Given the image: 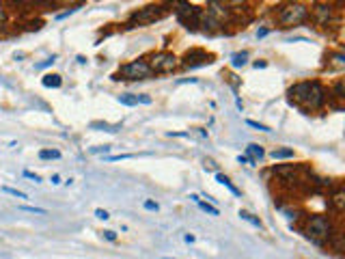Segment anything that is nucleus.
<instances>
[{"instance_id": "nucleus-1", "label": "nucleus", "mask_w": 345, "mask_h": 259, "mask_svg": "<svg viewBox=\"0 0 345 259\" xmlns=\"http://www.w3.org/2000/svg\"><path fill=\"white\" fill-rule=\"evenodd\" d=\"M289 104H294L296 108L304 110V113H313L326 106L328 91L320 80H302L296 82L287 89Z\"/></svg>"}, {"instance_id": "nucleus-2", "label": "nucleus", "mask_w": 345, "mask_h": 259, "mask_svg": "<svg viewBox=\"0 0 345 259\" xmlns=\"http://www.w3.org/2000/svg\"><path fill=\"white\" fill-rule=\"evenodd\" d=\"M311 17L309 6L302 2H287L278 6L276 13V22L283 26V28H294V26H302L307 24Z\"/></svg>"}, {"instance_id": "nucleus-3", "label": "nucleus", "mask_w": 345, "mask_h": 259, "mask_svg": "<svg viewBox=\"0 0 345 259\" xmlns=\"http://www.w3.org/2000/svg\"><path fill=\"white\" fill-rule=\"evenodd\" d=\"M302 233L311 240V242L324 244V242H328V240H330V236L335 233V229H333V223H330V218L322 216V214H315V216H309L307 218Z\"/></svg>"}, {"instance_id": "nucleus-4", "label": "nucleus", "mask_w": 345, "mask_h": 259, "mask_svg": "<svg viewBox=\"0 0 345 259\" xmlns=\"http://www.w3.org/2000/svg\"><path fill=\"white\" fill-rule=\"evenodd\" d=\"M168 4H147V6H142V9L138 11H134L132 15H129L127 19V28H136V26H149V24H153V22H160L162 17H166L168 15Z\"/></svg>"}, {"instance_id": "nucleus-5", "label": "nucleus", "mask_w": 345, "mask_h": 259, "mask_svg": "<svg viewBox=\"0 0 345 259\" xmlns=\"http://www.w3.org/2000/svg\"><path fill=\"white\" fill-rule=\"evenodd\" d=\"M151 76H153V71L149 67L147 58H136V61L121 65L119 71L113 76V80H147Z\"/></svg>"}, {"instance_id": "nucleus-6", "label": "nucleus", "mask_w": 345, "mask_h": 259, "mask_svg": "<svg viewBox=\"0 0 345 259\" xmlns=\"http://www.w3.org/2000/svg\"><path fill=\"white\" fill-rule=\"evenodd\" d=\"M149 67H151L153 74H173V71H177L181 67L179 58L173 54V52H155V54H151V58H149Z\"/></svg>"}, {"instance_id": "nucleus-7", "label": "nucleus", "mask_w": 345, "mask_h": 259, "mask_svg": "<svg viewBox=\"0 0 345 259\" xmlns=\"http://www.w3.org/2000/svg\"><path fill=\"white\" fill-rule=\"evenodd\" d=\"M168 6H177L175 9V15L181 24L186 26V28H194V26H199V17H201V11L197 4H190V2H171Z\"/></svg>"}, {"instance_id": "nucleus-8", "label": "nucleus", "mask_w": 345, "mask_h": 259, "mask_svg": "<svg viewBox=\"0 0 345 259\" xmlns=\"http://www.w3.org/2000/svg\"><path fill=\"white\" fill-rule=\"evenodd\" d=\"M309 13H311L309 19H313L317 26H330L337 19L339 9H335V4L330 2H317L313 6H309Z\"/></svg>"}, {"instance_id": "nucleus-9", "label": "nucleus", "mask_w": 345, "mask_h": 259, "mask_svg": "<svg viewBox=\"0 0 345 259\" xmlns=\"http://www.w3.org/2000/svg\"><path fill=\"white\" fill-rule=\"evenodd\" d=\"M181 67L184 69H194V67H203V65H212L214 63V54L205 50H199V48H192L186 52L184 58H179Z\"/></svg>"}, {"instance_id": "nucleus-10", "label": "nucleus", "mask_w": 345, "mask_h": 259, "mask_svg": "<svg viewBox=\"0 0 345 259\" xmlns=\"http://www.w3.org/2000/svg\"><path fill=\"white\" fill-rule=\"evenodd\" d=\"M328 69H337V71L345 69V54L343 52H333V54L328 56Z\"/></svg>"}, {"instance_id": "nucleus-11", "label": "nucleus", "mask_w": 345, "mask_h": 259, "mask_svg": "<svg viewBox=\"0 0 345 259\" xmlns=\"http://www.w3.org/2000/svg\"><path fill=\"white\" fill-rule=\"evenodd\" d=\"M41 84L45 89H61V84H63V78L58 76V74H45L41 78Z\"/></svg>"}, {"instance_id": "nucleus-12", "label": "nucleus", "mask_w": 345, "mask_h": 259, "mask_svg": "<svg viewBox=\"0 0 345 259\" xmlns=\"http://www.w3.org/2000/svg\"><path fill=\"white\" fill-rule=\"evenodd\" d=\"M294 149H289V147H276V149H272L270 151V158L272 160H285V158H294Z\"/></svg>"}, {"instance_id": "nucleus-13", "label": "nucleus", "mask_w": 345, "mask_h": 259, "mask_svg": "<svg viewBox=\"0 0 345 259\" xmlns=\"http://www.w3.org/2000/svg\"><path fill=\"white\" fill-rule=\"evenodd\" d=\"M190 199L194 201V203H197L201 210L203 212H207V214H212V216H220V212H218V207H214L212 203H205V201H201L199 199V194H190Z\"/></svg>"}, {"instance_id": "nucleus-14", "label": "nucleus", "mask_w": 345, "mask_h": 259, "mask_svg": "<svg viewBox=\"0 0 345 259\" xmlns=\"http://www.w3.org/2000/svg\"><path fill=\"white\" fill-rule=\"evenodd\" d=\"M345 82L343 80H337L335 82V87H333V100H337V102H339V104H337V106H339L341 108V102L345 100Z\"/></svg>"}, {"instance_id": "nucleus-15", "label": "nucleus", "mask_w": 345, "mask_h": 259, "mask_svg": "<svg viewBox=\"0 0 345 259\" xmlns=\"http://www.w3.org/2000/svg\"><path fill=\"white\" fill-rule=\"evenodd\" d=\"M246 153L250 155V160H261L263 155H265V151H263V147H259V145H255V142H250L248 147H246Z\"/></svg>"}, {"instance_id": "nucleus-16", "label": "nucleus", "mask_w": 345, "mask_h": 259, "mask_svg": "<svg viewBox=\"0 0 345 259\" xmlns=\"http://www.w3.org/2000/svg\"><path fill=\"white\" fill-rule=\"evenodd\" d=\"M216 181H218V184H223L225 188H229V190H231L233 194H235V197H239V194H242V192H239L235 186H233V181H231L229 177H227V175H223V173H216Z\"/></svg>"}, {"instance_id": "nucleus-17", "label": "nucleus", "mask_w": 345, "mask_h": 259, "mask_svg": "<svg viewBox=\"0 0 345 259\" xmlns=\"http://www.w3.org/2000/svg\"><path fill=\"white\" fill-rule=\"evenodd\" d=\"M116 102L119 104H123V106H138V95H134V93H123V95H119L116 97Z\"/></svg>"}, {"instance_id": "nucleus-18", "label": "nucleus", "mask_w": 345, "mask_h": 259, "mask_svg": "<svg viewBox=\"0 0 345 259\" xmlns=\"http://www.w3.org/2000/svg\"><path fill=\"white\" fill-rule=\"evenodd\" d=\"M300 164H287V166H274V168H272V171H274V173H278V175H294V173H298V171H300Z\"/></svg>"}, {"instance_id": "nucleus-19", "label": "nucleus", "mask_w": 345, "mask_h": 259, "mask_svg": "<svg viewBox=\"0 0 345 259\" xmlns=\"http://www.w3.org/2000/svg\"><path fill=\"white\" fill-rule=\"evenodd\" d=\"M343 197H345V194H343V188H337V192L333 194V197H330V203L335 205L337 212H343Z\"/></svg>"}, {"instance_id": "nucleus-20", "label": "nucleus", "mask_w": 345, "mask_h": 259, "mask_svg": "<svg viewBox=\"0 0 345 259\" xmlns=\"http://www.w3.org/2000/svg\"><path fill=\"white\" fill-rule=\"evenodd\" d=\"M246 61H248V52H237L231 56V67H244Z\"/></svg>"}, {"instance_id": "nucleus-21", "label": "nucleus", "mask_w": 345, "mask_h": 259, "mask_svg": "<svg viewBox=\"0 0 345 259\" xmlns=\"http://www.w3.org/2000/svg\"><path fill=\"white\" fill-rule=\"evenodd\" d=\"M239 216H242V218L246 220V223H250V225L259 227V229H261V227H263V223H261V220H259V218L255 216V214H250L248 210H239Z\"/></svg>"}, {"instance_id": "nucleus-22", "label": "nucleus", "mask_w": 345, "mask_h": 259, "mask_svg": "<svg viewBox=\"0 0 345 259\" xmlns=\"http://www.w3.org/2000/svg\"><path fill=\"white\" fill-rule=\"evenodd\" d=\"M39 158L41 160H58L61 158V151H58V149H41V151H39Z\"/></svg>"}, {"instance_id": "nucleus-23", "label": "nucleus", "mask_w": 345, "mask_h": 259, "mask_svg": "<svg viewBox=\"0 0 345 259\" xmlns=\"http://www.w3.org/2000/svg\"><path fill=\"white\" fill-rule=\"evenodd\" d=\"M2 192L11 194V197H17V199H28V197H26V192L17 190V188H9V186H2Z\"/></svg>"}, {"instance_id": "nucleus-24", "label": "nucleus", "mask_w": 345, "mask_h": 259, "mask_svg": "<svg viewBox=\"0 0 345 259\" xmlns=\"http://www.w3.org/2000/svg\"><path fill=\"white\" fill-rule=\"evenodd\" d=\"M246 126H250V128H255V130H261V132H270L268 126H263V123H257V121H252V119H246Z\"/></svg>"}, {"instance_id": "nucleus-25", "label": "nucleus", "mask_w": 345, "mask_h": 259, "mask_svg": "<svg viewBox=\"0 0 345 259\" xmlns=\"http://www.w3.org/2000/svg\"><path fill=\"white\" fill-rule=\"evenodd\" d=\"M19 210H22V212H30V214H48V210H43V207H28V205H19Z\"/></svg>"}, {"instance_id": "nucleus-26", "label": "nucleus", "mask_w": 345, "mask_h": 259, "mask_svg": "<svg viewBox=\"0 0 345 259\" xmlns=\"http://www.w3.org/2000/svg\"><path fill=\"white\" fill-rule=\"evenodd\" d=\"M134 158L132 153H121V155H110V158H106V162H116V160H129Z\"/></svg>"}, {"instance_id": "nucleus-27", "label": "nucleus", "mask_w": 345, "mask_h": 259, "mask_svg": "<svg viewBox=\"0 0 345 259\" xmlns=\"http://www.w3.org/2000/svg\"><path fill=\"white\" fill-rule=\"evenodd\" d=\"M142 205H145V210H149V212H158L160 210V205L155 203V201H145Z\"/></svg>"}, {"instance_id": "nucleus-28", "label": "nucleus", "mask_w": 345, "mask_h": 259, "mask_svg": "<svg viewBox=\"0 0 345 259\" xmlns=\"http://www.w3.org/2000/svg\"><path fill=\"white\" fill-rule=\"evenodd\" d=\"M95 216L100 218V220H108V218H110V214H108L106 210H102V207H97V210H95Z\"/></svg>"}, {"instance_id": "nucleus-29", "label": "nucleus", "mask_w": 345, "mask_h": 259, "mask_svg": "<svg viewBox=\"0 0 345 259\" xmlns=\"http://www.w3.org/2000/svg\"><path fill=\"white\" fill-rule=\"evenodd\" d=\"M108 151H110V145H100L91 149V153H108Z\"/></svg>"}, {"instance_id": "nucleus-30", "label": "nucleus", "mask_w": 345, "mask_h": 259, "mask_svg": "<svg viewBox=\"0 0 345 259\" xmlns=\"http://www.w3.org/2000/svg\"><path fill=\"white\" fill-rule=\"evenodd\" d=\"M6 19H9V13H6V9H4V4L0 2V24H4Z\"/></svg>"}, {"instance_id": "nucleus-31", "label": "nucleus", "mask_w": 345, "mask_h": 259, "mask_svg": "<svg viewBox=\"0 0 345 259\" xmlns=\"http://www.w3.org/2000/svg\"><path fill=\"white\" fill-rule=\"evenodd\" d=\"M24 177H28V179H32L35 181V184H39V181H41V177H39L37 173H32V171H24Z\"/></svg>"}, {"instance_id": "nucleus-32", "label": "nucleus", "mask_w": 345, "mask_h": 259, "mask_svg": "<svg viewBox=\"0 0 345 259\" xmlns=\"http://www.w3.org/2000/svg\"><path fill=\"white\" fill-rule=\"evenodd\" d=\"M225 78H227V80H229V84H231V87L237 91V87H239V80H235V76H233V74H227Z\"/></svg>"}, {"instance_id": "nucleus-33", "label": "nucleus", "mask_w": 345, "mask_h": 259, "mask_svg": "<svg viewBox=\"0 0 345 259\" xmlns=\"http://www.w3.org/2000/svg\"><path fill=\"white\" fill-rule=\"evenodd\" d=\"M104 238H106V240H110V242H115V240H116V233L115 231H104Z\"/></svg>"}, {"instance_id": "nucleus-34", "label": "nucleus", "mask_w": 345, "mask_h": 259, "mask_svg": "<svg viewBox=\"0 0 345 259\" xmlns=\"http://www.w3.org/2000/svg\"><path fill=\"white\" fill-rule=\"evenodd\" d=\"M138 102H140V104H151V97L142 93V95H138Z\"/></svg>"}, {"instance_id": "nucleus-35", "label": "nucleus", "mask_w": 345, "mask_h": 259, "mask_svg": "<svg viewBox=\"0 0 345 259\" xmlns=\"http://www.w3.org/2000/svg\"><path fill=\"white\" fill-rule=\"evenodd\" d=\"M184 240H186V242H190V244H192V242H194V240H197V238H194L192 233H186V236H184Z\"/></svg>"}, {"instance_id": "nucleus-36", "label": "nucleus", "mask_w": 345, "mask_h": 259, "mask_svg": "<svg viewBox=\"0 0 345 259\" xmlns=\"http://www.w3.org/2000/svg\"><path fill=\"white\" fill-rule=\"evenodd\" d=\"M265 65H268V63H265V61H257V63H255V67H257V69H263V67H265Z\"/></svg>"}, {"instance_id": "nucleus-37", "label": "nucleus", "mask_w": 345, "mask_h": 259, "mask_svg": "<svg viewBox=\"0 0 345 259\" xmlns=\"http://www.w3.org/2000/svg\"><path fill=\"white\" fill-rule=\"evenodd\" d=\"M265 35H268V28H261V30L257 32V37H259V39H261V37H265Z\"/></svg>"}, {"instance_id": "nucleus-38", "label": "nucleus", "mask_w": 345, "mask_h": 259, "mask_svg": "<svg viewBox=\"0 0 345 259\" xmlns=\"http://www.w3.org/2000/svg\"><path fill=\"white\" fill-rule=\"evenodd\" d=\"M52 184H61V177H58V175H52Z\"/></svg>"}, {"instance_id": "nucleus-39", "label": "nucleus", "mask_w": 345, "mask_h": 259, "mask_svg": "<svg viewBox=\"0 0 345 259\" xmlns=\"http://www.w3.org/2000/svg\"><path fill=\"white\" fill-rule=\"evenodd\" d=\"M164 259H179V257H164Z\"/></svg>"}]
</instances>
